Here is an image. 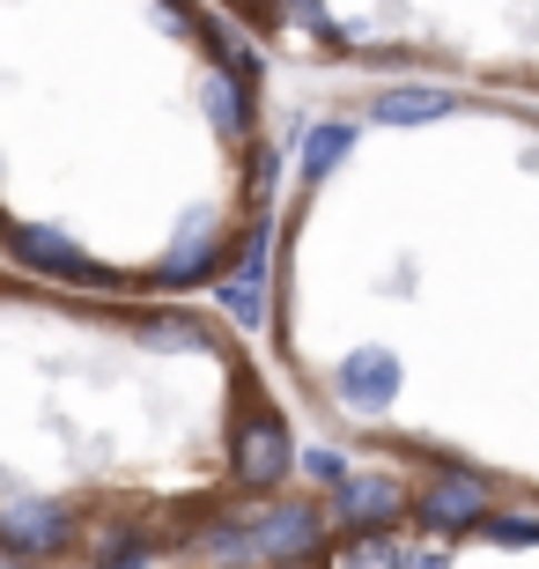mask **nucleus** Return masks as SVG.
I'll return each mask as SVG.
<instances>
[{"mask_svg": "<svg viewBox=\"0 0 539 569\" xmlns=\"http://www.w3.org/2000/svg\"><path fill=\"white\" fill-rule=\"evenodd\" d=\"M259 82L214 0H0V259L60 289L259 274L163 192L178 133L267 148Z\"/></svg>", "mask_w": 539, "mask_h": 569, "instance_id": "obj_1", "label": "nucleus"}, {"mask_svg": "<svg viewBox=\"0 0 539 569\" xmlns=\"http://www.w3.org/2000/svg\"><path fill=\"white\" fill-rule=\"evenodd\" d=\"M289 569H303V562H289Z\"/></svg>", "mask_w": 539, "mask_h": 569, "instance_id": "obj_5", "label": "nucleus"}, {"mask_svg": "<svg viewBox=\"0 0 539 569\" xmlns=\"http://www.w3.org/2000/svg\"><path fill=\"white\" fill-rule=\"evenodd\" d=\"M222 385L200 311L0 274V569H148L178 503L163 415Z\"/></svg>", "mask_w": 539, "mask_h": 569, "instance_id": "obj_2", "label": "nucleus"}, {"mask_svg": "<svg viewBox=\"0 0 539 569\" xmlns=\"http://www.w3.org/2000/svg\"><path fill=\"white\" fill-rule=\"evenodd\" d=\"M340 569H407V548H399L392 532H355L348 548H340Z\"/></svg>", "mask_w": 539, "mask_h": 569, "instance_id": "obj_4", "label": "nucleus"}, {"mask_svg": "<svg viewBox=\"0 0 539 569\" xmlns=\"http://www.w3.org/2000/svg\"><path fill=\"white\" fill-rule=\"evenodd\" d=\"M303 60H480L539 82V0H214Z\"/></svg>", "mask_w": 539, "mask_h": 569, "instance_id": "obj_3", "label": "nucleus"}]
</instances>
